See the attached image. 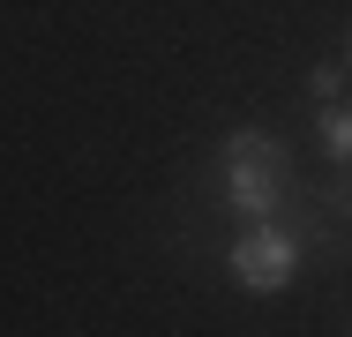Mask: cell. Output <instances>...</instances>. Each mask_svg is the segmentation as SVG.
<instances>
[{"instance_id": "obj_1", "label": "cell", "mask_w": 352, "mask_h": 337, "mask_svg": "<svg viewBox=\"0 0 352 337\" xmlns=\"http://www.w3.org/2000/svg\"><path fill=\"white\" fill-rule=\"evenodd\" d=\"M307 240H315V232H300L292 217H263V225H248V232L225 248V270H232V285H248V292H285V285L307 270Z\"/></svg>"}, {"instance_id": "obj_2", "label": "cell", "mask_w": 352, "mask_h": 337, "mask_svg": "<svg viewBox=\"0 0 352 337\" xmlns=\"http://www.w3.org/2000/svg\"><path fill=\"white\" fill-rule=\"evenodd\" d=\"M217 202L240 217V225H263V217H292L300 202V180H278V173H210Z\"/></svg>"}, {"instance_id": "obj_3", "label": "cell", "mask_w": 352, "mask_h": 337, "mask_svg": "<svg viewBox=\"0 0 352 337\" xmlns=\"http://www.w3.org/2000/svg\"><path fill=\"white\" fill-rule=\"evenodd\" d=\"M210 173H278V180H300V173H292V150H285L270 128H232V135H217Z\"/></svg>"}, {"instance_id": "obj_4", "label": "cell", "mask_w": 352, "mask_h": 337, "mask_svg": "<svg viewBox=\"0 0 352 337\" xmlns=\"http://www.w3.org/2000/svg\"><path fill=\"white\" fill-rule=\"evenodd\" d=\"M315 150H322L330 165H352V105H345V98L315 113Z\"/></svg>"}, {"instance_id": "obj_5", "label": "cell", "mask_w": 352, "mask_h": 337, "mask_svg": "<svg viewBox=\"0 0 352 337\" xmlns=\"http://www.w3.org/2000/svg\"><path fill=\"white\" fill-rule=\"evenodd\" d=\"M345 75H352L345 61H315L307 67V98H315V105H338V98H345Z\"/></svg>"}, {"instance_id": "obj_6", "label": "cell", "mask_w": 352, "mask_h": 337, "mask_svg": "<svg viewBox=\"0 0 352 337\" xmlns=\"http://www.w3.org/2000/svg\"><path fill=\"white\" fill-rule=\"evenodd\" d=\"M338 210H345V217H352V188H345V195H338Z\"/></svg>"}, {"instance_id": "obj_7", "label": "cell", "mask_w": 352, "mask_h": 337, "mask_svg": "<svg viewBox=\"0 0 352 337\" xmlns=\"http://www.w3.org/2000/svg\"><path fill=\"white\" fill-rule=\"evenodd\" d=\"M345 67H352V30H345Z\"/></svg>"}]
</instances>
